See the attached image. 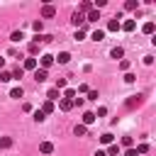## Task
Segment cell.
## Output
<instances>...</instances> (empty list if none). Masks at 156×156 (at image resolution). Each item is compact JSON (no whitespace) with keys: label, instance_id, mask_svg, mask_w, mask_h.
Masks as SVG:
<instances>
[{"label":"cell","instance_id":"obj_28","mask_svg":"<svg viewBox=\"0 0 156 156\" xmlns=\"http://www.w3.org/2000/svg\"><path fill=\"white\" fill-rule=\"evenodd\" d=\"M124 7H127V10H136V7H139V2H136V0H127V2H124Z\"/></svg>","mask_w":156,"mask_h":156},{"label":"cell","instance_id":"obj_9","mask_svg":"<svg viewBox=\"0 0 156 156\" xmlns=\"http://www.w3.org/2000/svg\"><path fill=\"white\" fill-rule=\"evenodd\" d=\"M134 27H136V22H134V20H127V22H122V24H119V29H124V32H134Z\"/></svg>","mask_w":156,"mask_h":156},{"label":"cell","instance_id":"obj_15","mask_svg":"<svg viewBox=\"0 0 156 156\" xmlns=\"http://www.w3.org/2000/svg\"><path fill=\"white\" fill-rule=\"evenodd\" d=\"M39 151H41V154H51V151H54V144H51V141H41Z\"/></svg>","mask_w":156,"mask_h":156},{"label":"cell","instance_id":"obj_11","mask_svg":"<svg viewBox=\"0 0 156 156\" xmlns=\"http://www.w3.org/2000/svg\"><path fill=\"white\" fill-rule=\"evenodd\" d=\"M46 100H49V102H54V100H61V93H58L56 88H51V90L46 93Z\"/></svg>","mask_w":156,"mask_h":156},{"label":"cell","instance_id":"obj_17","mask_svg":"<svg viewBox=\"0 0 156 156\" xmlns=\"http://www.w3.org/2000/svg\"><path fill=\"white\" fill-rule=\"evenodd\" d=\"M22 39H24V34H22L20 29H15V32L10 34V41H15V44H17V41H22Z\"/></svg>","mask_w":156,"mask_h":156},{"label":"cell","instance_id":"obj_30","mask_svg":"<svg viewBox=\"0 0 156 156\" xmlns=\"http://www.w3.org/2000/svg\"><path fill=\"white\" fill-rule=\"evenodd\" d=\"M10 98H17V100H20V98H22V88H12V90H10Z\"/></svg>","mask_w":156,"mask_h":156},{"label":"cell","instance_id":"obj_5","mask_svg":"<svg viewBox=\"0 0 156 156\" xmlns=\"http://www.w3.org/2000/svg\"><path fill=\"white\" fill-rule=\"evenodd\" d=\"M54 15H56V7L54 5H44L41 7V17H54Z\"/></svg>","mask_w":156,"mask_h":156},{"label":"cell","instance_id":"obj_35","mask_svg":"<svg viewBox=\"0 0 156 156\" xmlns=\"http://www.w3.org/2000/svg\"><path fill=\"white\" fill-rule=\"evenodd\" d=\"M105 115H107V107H98V112H95V119H98V117H105Z\"/></svg>","mask_w":156,"mask_h":156},{"label":"cell","instance_id":"obj_19","mask_svg":"<svg viewBox=\"0 0 156 156\" xmlns=\"http://www.w3.org/2000/svg\"><path fill=\"white\" fill-rule=\"evenodd\" d=\"M85 132H88V127H85V124H76V127H73V134H76V136H83Z\"/></svg>","mask_w":156,"mask_h":156},{"label":"cell","instance_id":"obj_25","mask_svg":"<svg viewBox=\"0 0 156 156\" xmlns=\"http://www.w3.org/2000/svg\"><path fill=\"white\" fill-rule=\"evenodd\" d=\"M32 27H34V32L39 34V32L44 29V22H41V20H34V22H32Z\"/></svg>","mask_w":156,"mask_h":156},{"label":"cell","instance_id":"obj_24","mask_svg":"<svg viewBox=\"0 0 156 156\" xmlns=\"http://www.w3.org/2000/svg\"><path fill=\"white\" fill-rule=\"evenodd\" d=\"M10 146H12V139L10 136H2L0 139V149H10Z\"/></svg>","mask_w":156,"mask_h":156},{"label":"cell","instance_id":"obj_39","mask_svg":"<svg viewBox=\"0 0 156 156\" xmlns=\"http://www.w3.org/2000/svg\"><path fill=\"white\" fill-rule=\"evenodd\" d=\"M78 93H88V85H85V83H80V85H78V90H76V95H78Z\"/></svg>","mask_w":156,"mask_h":156},{"label":"cell","instance_id":"obj_27","mask_svg":"<svg viewBox=\"0 0 156 156\" xmlns=\"http://www.w3.org/2000/svg\"><path fill=\"white\" fill-rule=\"evenodd\" d=\"M132 144H134L132 136H122V146H124V149H132Z\"/></svg>","mask_w":156,"mask_h":156},{"label":"cell","instance_id":"obj_7","mask_svg":"<svg viewBox=\"0 0 156 156\" xmlns=\"http://www.w3.org/2000/svg\"><path fill=\"white\" fill-rule=\"evenodd\" d=\"M85 20H88V22H98V20H100V10H95V7H93V10L85 15Z\"/></svg>","mask_w":156,"mask_h":156},{"label":"cell","instance_id":"obj_23","mask_svg":"<svg viewBox=\"0 0 156 156\" xmlns=\"http://www.w3.org/2000/svg\"><path fill=\"white\" fill-rule=\"evenodd\" d=\"M10 80H12L10 71H0V83H10Z\"/></svg>","mask_w":156,"mask_h":156},{"label":"cell","instance_id":"obj_20","mask_svg":"<svg viewBox=\"0 0 156 156\" xmlns=\"http://www.w3.org/2000/svg\"><path fill=\"white\" fill-rule=\"evenodd\" d=\"M41 112H44V115H51V112H54V102H49V100H46V102L41 105Z\"/></svg>","mask_w":156,"mask_h":156},{"label":"cell","instance_id":"obj_43","mask_svg":"<svg viewBox=\"0 0 156 156\" xmlns=\"http://www.w3.org/2000/svg\"><path fill=\"white\" fill-rule=\"evenodd\" d=\"M2 66H5V58H0V68H2Z\"/></svg>","mask_w":156,"mask_h":156},{"label":"cell","instance_id":"obj_2","mask_svg":"<svg viewBox=\"0 0 156 156\" xmlns=\"http://www.w3.org/2000/svg\"><path fill=\"white\" fill-rule=\"evenodd\" d=\"M39 63H37V56H27L24 63H22V71H37Z\"/></svg>","mask_w":156,"mask_h":156},{"label":"cell","instance_id":"obj_16","mask_svg":"<svg viewBox=\"0 0 156 156\" xmlns=\"http://www.w3.org/2000/svg\"><path fill=\"white\" fill-rule=\"evenodd\" d=\"M107 156H119V146L117 144H107V151H105Z\"/></svg>","mask_w":156,"mask_h":156},{"label":"cell","instance_id":"obj_8","mask_svg":"<svg viewBox=\"0 0 156 156\" xmlns=\"http://www.w3.org/2000/svg\"><path fill=\"white\" fill-rule=\"evenodd\" d=\"M119 24H122V22H119V17L110 20V22H107V32H117V29H119Z\"/></svg>","mask_w":156,"mask_h":156},{"label":"cell","instance_id":"obj_26","mask_svg":"<svg viewBox=\"0 0 156 156\" xmlns=\"http://www.w3.org/2000/svg\"><path fill=\"white\" fill-rule=\"evenodd\" d=\"M112 139H115V136H112L110 132H105V134L100 136V141H102V144H112Z\"/></svg>","mask_w":156,"mask_h":156},{"label":"cell","instance_id":"obj_29","mask_svg":"<svg viewBox=\"0 0 156 156\" xmlns=\"http://www.w3.org/2000/svg\"><path fill=\"white\" fill-rule=\"evenodd\" d=\"M56 90H63L66 88V78H56V85H54Z\"/></svg>","mask_w":156,"mask_h":156},{"label":"cell","instance_id":"obj_41","mask_svg":"<svg viewBox=\"0 0 156 156\" xmlns=\"http://www.w3.org/2000/svg\"><path fill=\"white\" fill-rule=\"evenodd\" d=\"M124 156H139V154H136V149H127V151H124Z\"/></svg>","mask_w":156,"mask_h":156},{"label":"cell","instance_id":"obj_22","mask_svg":"<svg viewBox=\"0 0 156 156\" xmlns=\"http://www.w3.org/2000/svg\"><path fill=\"white\" fill-rule=\"evenodd\" d=\"M22 73H24V71H22V66H15V68H12V73H10V76H12V78H17V80H20V78H22Z\"/></svg>","mask_w":156,"mask_h":156},{"label":"cell","instance_id":"obj_13","mask_svg":"<svg viewBox=\"0 0 156 156\" xmlns=\"http://www.w3.org/2000/svg\"><path fill=\"white\" fill-rule=\"evenodd\" d=\"M154 29H156V24H154L151 20H149V22H144V27H141V32H144V34H154Z\"/></svg>","mask_w":156,"mask_h":156},{"label":"cell","instance_id":"obj_21","mask_svg":"<svg viewBox=\"0 0 156 156\" xmlns=\"http://www.w3.org/2000/svg\"><path fill=\"white\" fill-rule=\"evenodd\" d=\"M93 39H95V41H102V39H105V29H95V32H93Z\"/></svg>","mask_w":156,"mask_h":156},{"label":"cell","instance_id":"obj_4","mask_svg":"<svg viewBox=\"0 0 156 156\" xmlns=\"http://www.w3.org/2000/svg\"><path fill=\"white\" fill-rule=\"evenodd\" d=\"M46 78H49V71H44V68H37V71H34V80H37V83H44Z\"/></svg>","mask_w":156,"mask_h":156},{"label":"cell","instance_id":"obj_34","mask_svg":"<svg viewBox=\"0 0 156 156\" xmlns=\"http://www.w3.org/2000/svg\"><path fill=\"white\" fill-rule=\"evenodd\" d=\"M98 98H100L98 90H88V100H98Z\"/></svg>","mask_w":156,"mask_h":156},{"label":"cell","instance_id":"obj_1","mask_svg":"<svg viewBox=\"0 0 156 156\" xmlns=\"http://www.w3.org/2000/svg\"><path fill=\"white\" fill-rule=\"evenodd\" d=\"M37 63H39V68H44V71H49V68L54 66V56H51V54H41V56L37 58Z\"/></svg>","mask_w":156,"mask_h":156},{"label":"cell","instance_id":"obj_10","mask_svg":"<svg viewBox=\"0 0 156 156\" xmlns=\"http://www.w3.org/2000/svg\"><path fill=\"white\" fill-rule=\"evenodd\" d=\"M54 61H58V63H68V61H71V54H68V51H61L58 56H54Z\"/></svg>","mask_w":156,"mask_h":156},{"label":"cell","instance_id":"obj_12","mask_svg":"<svg viewBox=\"0 0 156 156\" xmlns=\"http://www.w3.org/2000/svg\"><path fill=\"white\" fill-rule=\"evenodd\" d=\"M141 98H144V95H132V98L127 100V107H136V105H141Z\"/></svg>","mask_w":156,"mask_h":156},{"label":"cell","instance_id":"obj_40","mask_svg":"<svg viewBox=\"0 0 156 156\" xmlns=\"http://www.w3.org/2000/svg\"><path fill=\"white\" fill-rule=\"evenodd\" d=\"M119 68H122V71H127V68H129V61H124V58H122V61H119Z\"/></svg>","mask_w":156,"mask_h":156},{"label":"cell","instance_id":"obj_6","mask_svg":"<svg viewBox=\"0 0 156 156\" xmlns=\"http://www.w3.org/2000/svg\"><path fill=\"white\" fill-rule=\"evenodd\" d=\"M58 107H61L63 112H68V110L73 107V100H68V98H61V100H58Z\"/></svg>","mask_w":156,"mask_h":156},{"label":"cell","instance_id":"obj_36","mask_svg":"<svg viewBox=\"0 0 156 156\" xmlns=\"http://www.w3.org/2000/svg\"><path fill=\"white\" fill-rule=\"evenodd\" d=\"M146 151H149V144H139L136 146V154H146Z\"/></svg>","mask_w":156,"mask_h":156},{"label":"cell","instance_id":"obj_42","mask_svg":"<svg viewBox=\"0 0 156 156\" xmlns=\"http://www.w3.org/2000/svg\"><path fill=\"white\" fill-rule=\"evenodd\" d=\"M95 156H107V154L105 151H95Z\"/></svg>","mask_w":156,"mask_h":156},{"label":"cell","instance_id":"obj_37","mask_svg":"<svg viewBox=\"0 0 156 156\" xmlns=\"http://www.w3.org/2000/svg\"><path fill=\"white\" fill-rule=\"evenodd\" d=\"M83 37H85V32H83V29H76V37H73V39H76V41H80Z\"/></svg>","mask_w":156,"mask_h":156},{"label":"cell","instance_id":"obj_31","mask_svg":"<svg viewBox=\"0 0 156 156\" xmlns=\"http://www.w3.org/2000/svg\"><path fill=\"white\" fill-rule=\"evenodd\" d=\"M63 98L73 100V98H76V90H73V88H66V90H63Z\"/></svg>","mask_w":156,"mask_h":156},{"label":"cell","instance_id":"obj_33","mask_svg":"<svg viewBox=\"0 0 156 156\" xmlns=\"http://www.w3.org/2000/svg\"><path fill=\"white\" fill-rule=\"evenodd\" d=\"M134 80H136L134 73H124V83H134Z\"/></svg>","mask_w":156,"mask_h":156},{"label":"cell","instance_id":"obj_3","mask_svg":"<svg viewBox=\"0 0 156 156\" xmlns=\"http://www.w3.org/2000/svg\"><path fill=\"white\" fill-rule=\"evenodd\" d=\"M71 22H73V24H76V27H83V22H85V15H80V12H78V10H76V12H73V15H71Z\"/></svg>","mask_w":156,"mask_h":156},{"label":"cell","instance_id":"obj_32","mask_svg":"<svg viewBox=\"0 0 156 156\" xmlns=\"http://www.w3.org/2000/svg\"><path fill=\"white\" fill-rule=\"evenodd\" d=\"M34 119H37V122H44V119H46V115H44L41 110H34Z\"/></svg>","mask_w":156,"mask_h":156},{"label":"cell","instance_id":"obj_14","mask_svg":"<svg viewBox=\"0 0 156 156\" xmlns=\"http://www.w3.org/2000/svg\"><path fill=\"white\" fill-rule=\"evenodd\" d=\"M95 122V112H83V124L88 127V124H93Z\"/></svg>","mask_w":156,"mask_h":156},{"label":"cell","instance_id":"obj_18","mask_svg":"<svg viewBox=\"0 0 156 156\" xmlns=\"http://www.w3.org/2000/svg\"><path fill=\"white\" fill-rule=\"evenodd\" d=\"M110 56H112V58H122V56H124V49H122V46H115V49L110 51Z\"/></svg>","mask_w":156,"mask_h":156},{"label":"cell","instance_id":"obj_38","mask_svg":"<svg viewBox=\"0 0 156 156\" xmlns=\"http://www.w3.org/2000/svg\"><path fill=\"white\" fill-rule=\"evenodd\" d=\"M37 51H39V44H34V41H32V44H29V54H32V56H34V54H37Z\"/></svg>","mask_w":156,"mask_h":156}]
</instances>
